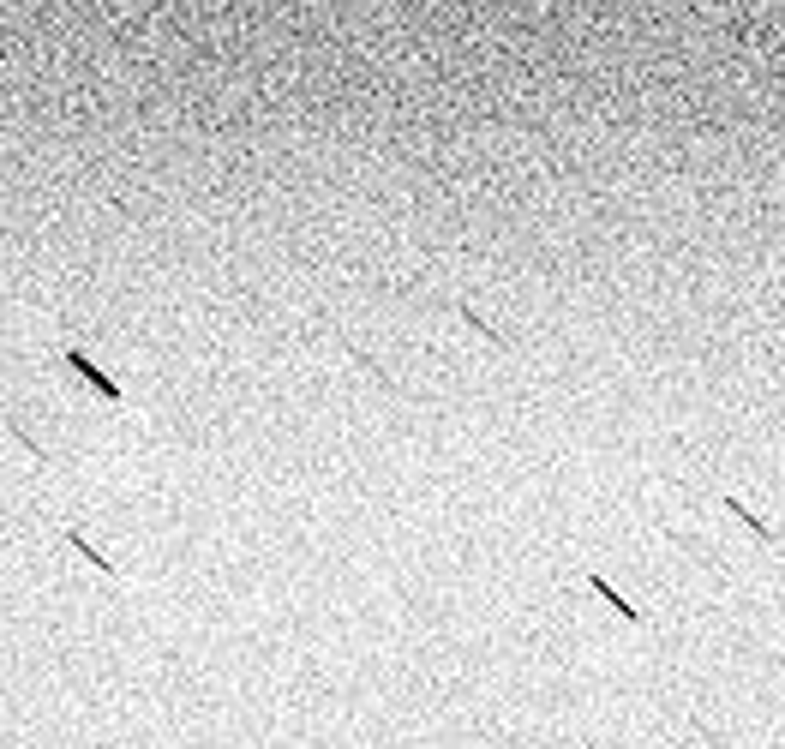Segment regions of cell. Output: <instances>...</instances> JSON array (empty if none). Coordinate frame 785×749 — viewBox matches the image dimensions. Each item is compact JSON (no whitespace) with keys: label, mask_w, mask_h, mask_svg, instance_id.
I'll return each mask as SVG.
<instances>
[{"label":"cell","mask_w":785,"mask_h":749,"mask_svg":"<svg viewBox=\"0 0 785 749\" xmlns=\"http://www.w3.org/2000/svg\"><path fill=\"white\" fill-rule=\"evenodd\" d=\"M66 366H72V372H78V378H84V384H90V390L102 396V402H120V384H114V378H108V372H102L96 360H84L78 348H66Z\"/></svg>","instance_id":"cell-4"},{"label":"cell","mask_w":785,"mask_h":749,"mask_svg":"<svg viewBox=\"0 0 785 749\" xmlns=\"http://www.w3.org/2000/svg\"><path fill=\"white\" fill-rule=\"evenodd\" d=\"M720 510H726V516H738V522H744V528H750V534H756L762 546H785L780 528H774V522H762V516H756V510H750V504L738 498V492H720Z\"/></svg>","instance_id":"cell-3"},{"label":"cell","mask_w":785,"mask_h":749,"mask_svg":"<svg viewBox=\"0 0 785 749\" xmlns=\"http://www.w3.org/2000/svg\"><path fill=\"white\" fill-rule=\"evenodd\" d=\"M582 588H594V594H600V600H606V606H612V612H618L630 630H642V624H648V612H642V606H630V600H624V594H618V588H612L600 570H588V576H582Z\"/></svg>","instance_id":"cell-2"},{"label":"cell","mask_w":785,"mask_h":749,"mask_svg":"<svg viewBox=\"0 0 785 749\" xmlns=\"http://www.w3.org/2000/svg\"><path fill=\"white\" fill-rule=\"evenodd\" d=\"M60 540H66V546H72L78 558H90V564H96V570H102L108 582H126V564H120V558H108V552H102V546H96V540H90V534H84L78 522H60Z\"/></svg>","instance_id":"cell-1"}]
</instances>
